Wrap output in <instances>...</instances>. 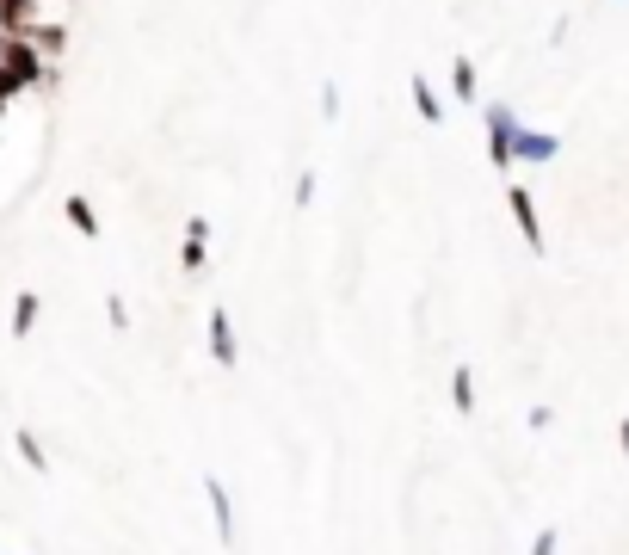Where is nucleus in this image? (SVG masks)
Segmentation results:
<instances>
[{
    "mask_svg": "<svg viewBox=\"0 0 629 555\" xmlns=\"http://www.w3.org/2000/svg\"><path fill=\"white\" fill-rule=\"evenodd\" d=\"M512 210H518V222H525V235H531V247H537V210H531V198L512 185Z\"/></svg>",
    "mask_w": 629,
    "mask_h": 555,
    "instance_id": "nucleus-3",
    "label": "nucleus"
},
{
    "mask_svg": "<svg viewBox=\"0 0 629 555\" xmlns=\"http://www.w3.org/2000/svg\"><path fill=\"white\" fill-rule=\"evenodd\" d=\"M414 105H420V111H426V118L438 124V99H432V87H426V81H414Z\"/></svg>",
    "mask_w": 629,
    "mask_h": 555,
    "instance_id": "nucleus-5",
    "label": "nucleus"
},
{
    "mask_svg": "<svg viewBox=\"0 0 629 555\" xmlns=\"http://www.w3.org/2000/svg\"><path fill=\"white\" fill-rule=\"evenodd\" d=\"M457 93L475 99V68H469V62H457Z\"/></svg>",
    "mask_w": 629,
    "mask_h": 555,
    "instance_id": "nucleus-6",
    "label": "nucleus"
},
{
    "mask_svg": "<svg viewBox=\"0 0 629 555\" xmlns=\"http://www.w3.org/2000/svg\"><path fill=\"white\" fill-rule=\"evenodd\" d=\"M512 155H525V161H549V155H555V136H543V130H518Z\"/></svg>",
    "mask_w": 629,
    "mask_h": 555,
    "instance_id": "nucleus-2",
    "label": "nucleus"
},
{
    "mask_svg": "<svg viewBox=\"0 0 629 555\" xmlns=\"http://www.w3.org/2000/svg\"><path fill=\"white\" fill-rule=\"evenodd\" d=\"M623 451H629V426H623Z\"/></svg>",
    "mask_w": 629,
    "mask_h": 555,
    "instance_id": "nucleus-7",
    "label": "nucleus"
},
{
    "mask_svg": "<svg viewBox=\"0 0 629 555\" xmlns=\"http://www.w3.org/2000/svg\"><path fill=\"white\" fill-rule=\"evenodd\" d=\"M210 327H216V358H222V364H229V358H235V340H229V315H216Z\"/></svg>",
    "mask_w": 629,
    "mask_h": 555,
    "instance_id": "nucleus-4",
    "label": "nucleus"
},
{
    "mask_svg": "<svg viewBox=\"0 0 629 555\" xmlns=\"http://www.w3.org/2000/svg\"><path fill=\"white\" fill-rule=\"evenodd\" d=\"M488 124H494V155H500V161H512V136H518L512 111H506V105H494V111H488Z\"/></svg>",
    "mask_w": 629,
    "mask_h": 555,
    "instance_id": "nucleus-1",
    "label": "nucleus"
}]
</instances>
